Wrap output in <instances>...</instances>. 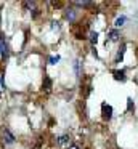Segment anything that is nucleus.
<instances>
[{"instance_id": "nucleus-1", "label": "nucleus", "mask_w": 138, "mask_h": 149, "mask_svg": "<svg viewBox=\"0 0 138 149\" xmlns=\"http://www.w3.org/2000/svg\"><path fill=\"white\" fill-rule=\"evenodd\" d=\"M8 53H10V47H8V43H6L5 37L0 34V56H2V58H8Z\"/></svg>"}, {"instance_id": "nucleus-2", "label": "nucleus", "mask_w": 138, "mask_h": 149, "mask_svg": "<svg viewBox=\"0 0 138 149\" xmlns=\"http://www.w3.org/2000/svg\"><path fill=\"white\" fill-rule=\"evenodd\" d=\"M101 114H103V119H104V120H111V117H112V106H109L108 103H103L101 104Z\"/></svg>"}, {"instance_id": "nucleus-3", "label": "nucleus", "mask_w": 138, "mask_h": 149, "mask_svg": "<svg viewBox=\"0 0 138 149\" xmlns=\"http://www.w3.org/2000/svg\"><path fill=\"white\" fill-rule=\"evenodd\" d=\"M112 75H114L116 80L124 82L125 80V69H114V71H112Z\"/></svg>"}, {"instance_id": "nucleus-4", "label": "nucleus", "mask_w": 138, "mask_h": 149, "mask_svg": "<svg viewBox=\"0 0 138 149\" xmlns=\"http://www.w3.org/2000/svg\"><path fill=\"white\" fill-rule=\"evenodd\" d=\"M119 37H120V32H119L117 29H111L108 32V40H109V42H117Z\"/></svg>"}, {"instance_id": "nucleus-5", "label": "nucleus", "mask_w": 138, "mask_h": 149, "mask_svg": "<svg viewBox=\"0 0 138 149\" xmlns=\"http://www.w3.org/2000/svg\"><path fill=\"white\" fill-rule=\"evenodd\" d=\"M74 71H76V77H80V75H82V61H80V59H76V61H74Z\"/></svg>"}, {"instance_id": "nucleus-6", "label": "nucleus", "mask_w": 138, "mask_h": 149, "mask_svg": "<svg viewBox=\"0 0 138 149\" xmlns=\"http://www.w3.org/2000/svg\"><path fill=\"white\" fill-rule=\"evenodd\" d=\"M69 143H71V138L67 135L58 136V144H60V146H69Z\"/></svg>"}, {"instance_id": "nucleus-7", "label": "nucleus", "mask_w": 138, "mask_h": 149, "mask_svg": "<svg viewBox=\"0 0 138 149\" xmlns=\"http://www.w3.org/2000/svg\"><path fill=\"white\" fill-rule=\"evenodd\" d=\"M64 18H66L67 21H71V23H72V21L76 19V11H74L72 8H67V10L64 11Z\"/></svg>"}, {"instance_id": "nucleus-8", "label": "nucleus", "mask_w": 138, "mask_h": 149, "mask_svg": "<svg viewBox=\"0 0 138 149\" xmlns=\"http://www.w3.org/2000/svg\"><path fill=\"white\" fill-rule=\"evenodd\" d=\"M124 52H125V43H122L120 48H119V52H117V55H116L114 63H120L122 61V58H124Z\"/></svg>"}, {"instance_id": "nucleus-9", "label": "nucleus", "mask_w": 138, "mask_h": 149, "mask_svg": "<svg viewBox=\"0 0 138 149\" xmlns=\"http://www.w3.org/2000/svg\"><path fill=\"white\" fill-rule=\"evenodd\" d=\"M125 23H127V16H119L117 19L114 21V26H116V29H119V27L125 26Z\"/></svg>"}, {"instance_id": "nucleus-10", "label": "nucleus", "mask_w": 138, "mask_h": 149, "mask_svg": "<svg viewBox=\"0 0 138 149\" xmlns=\"http://www.w3.org/2000/svg\"><path fill=\"white\" fill-rule=\"evenodd\" d=\"M3 138H5V141L8 143V144H11V143L15 141V136H13L8 130H5V132H3Z\"/></svg>"}, {"instance_id": "nucleus-11", "label": "nucleus", "mask_w": 138, "mask_h": 149, "mask_svg": "<svg viewBox=\"0 0 138 149\" xmlns=\"http://www.w3.org/2000/svg\"><path fill=\"white\" fill-rule=\"evenodd\" d=\"M88 37H90V43H92V45L95 47V45H96V42H98V32L92 31V32L88 34Z\"/></svg>"}, {"instance_id": "nucleus-12", "label": "nucleus", "mask_w": 138, "mask_h": 149, "mask_svg": "<svg viewBox=\"0 0 138 149\" xmlns=\"http://www.w3.org/2000/svg\"><path fill=\"white\" fill-rule=\"evenodd\" d=\"M43 90L45 91H50L51 90V80H50V77H45L43 79Z\"/></svg>"}, {"instance_id": "nucleus-13", "label": "nucleus", "mask_w": 138, "mask_h": 149, "mask_svg": "<svg viewBox=\"0 0 138 149\" xmlns=\"http://www.w3.org/2000/svg\"><path fill=\"white\" fill-rule=\"evenodd\" d=\"M135 109V104L132 101V98H127V111H133Z\"/></svg>"}, {"instance_id": "nucleus-14", "label": "nucleus", "mask_w": 138, "mask_h": 149, "mask_svg": "<svg viewBox=\"0 0 138 149\" xmlns=\"http://www.w3.org/2000/svg\"><path fill=\"white\" fill-rule=\"evenodd\" d=\"M24 7H26V8H29V10L37 11V10H35V3H34V2H24Z\"/></svg>"}, {"instance_id": "nucleus-15", "label": "nucleus", "mask_w": 138, "mask_h": 149, "mask_svg": "<svg viewBox=\"0 0 138 149\" xmlns=\"http://www.w3.org/2000/svg\"><path fill=\"white\" fill-rule=\"evenodd\" d=\"M74 5H77V7H92V2H76Z\"/></svg>"}, {"instance_id": "nucleus-16", "label": "nucleus", "mask_w": 138, "mask_h": 149, "mask_svg": "<svg viewBox=\"0 0 138 149\" xmlns=\"http://www.w3.org/2000/svg\"><path fill=\"white\" fill-rule=\"evenodd\" d=\"M60 59H61V58H60L58 55H56V56H50V59H48V63H50V64H56V63L60 61Z\"/></svg>"}, {"instance_id": "nucleus-17", "label": "nucleus", "mask_w": 138, "mask_h": 149, "mask_svg": "<svg viewBox=\"0 0 138 149\" xmlns=\"http://www.w3.org/2000/svg\"><path fill=\"white\" fill-rule=\"evenodd\" d=\"M51 29H53V31H60L61 29L60 23H58V21H51Z\"/></svg>"}, {"instance_id": "nucleus-18", "label": "nucleus", "mask_w": 138, "mask_h": 149, "mask_svg": "<svg viewBox=\"0 0 138 149\" xmlns=\"http://www.w3.org/2000/svg\"><path fill=\"white\" fill-rule=\"evenodd\" d=\"M0 90H5V84H3V74H0Z\"/></svg>"}, {"instance_id": "nucleus-19", "label": "nucleus", "mask_w": 138, "mask_h": 149, "mask_svg": "<svg viewBox=\"0 0 138 149\" xmlns=\"http://www.w3.org/2000/svg\"><path fill=\"white\" fill-rule=\"evenodd\" d=\"M69 149H79V148H77V146H71Z\"/></svg>"}]
</instances>
